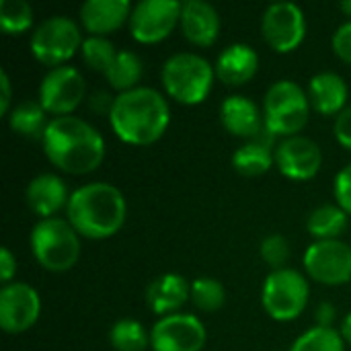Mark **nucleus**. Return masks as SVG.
<instances>
[{
  "label": "nucleus",
  "instance_id": "nucleus-37",
  "mask_svg": "<svg viewBox=\"0 0 351 351\" xmlns=\"http://www.w3.org/2000/svg\"><path fill=\"white\" fill-rule=\"evenodd\" d=\"M0 113L8 117V113L12 111L10 109V103H12V86H10V78L6 74V70H0Z\"/></svg>",
  "mask_w": 351,
  "mask_h": 351
},
{
  "label": "nucleus",
  "instance_id": "nucleus-11",
  "mask_svg": "<svg viewBox=\"0 0 351 351\" xmlns=\"http://www.w3.org/2000/svg\"><path fill=\"white\" fill-rule=\"evenodd\" d=\"M261 31L271 49L290 53L304 41L306 16L294 2H274L263 12Z\"/></svg>",
  "mask_w": 351,
  "mask_h": 351
},
{
  "label": "nucleus",
  "instance_id": "nucleus-14",
  "mask_svg": "<svg viewBox=\"0 0 351 351\" xmlns=\"http://www.w3.org/2000/svg\"><path fill=\"white\" fill-rule=\"evenodd\" d=\"M41 315V300L33 286L10 282L0 290V327L8 335L29 331Z\"/></svg>",
  "mask_w": 351,
  "mask_h": 351
},
{
  "label": "nucleus",
  "instance_id": "nucleus-15",
  "mask_svg": "<svg viewBox=\"0 0 351 351\" xmlns=\"http://www.w3.org/2000/svg\"><path fill=\"white\" fill-rule=\"evenodd\" d=\"M274 156L280 173L292 181H308L317 177L323 165V152L319 144L304 136L284 138L276 146Z\"/></svg>",
  "mask_w": 351,
  "mask_h": 351
},
{
  "label": "nucleus",
  "instance_id": "nucleus-36",
  "mask_svg": "<svg viewBox=\"0 0 351 351\" xmlns=\"http://www.w3.org/2000/svg\"><path fill=\"white\" fill-rule=\"evenodd\" d=\"M16 274V257L10 253V249H2L0 251V278H2V284H10L12 278Z\"/></svg>",
  "mask_w": 351,
  "mask_h": 351
},
{
  "label": "nucleus",
  "instance_id": "nucleus-22",
  "mask_svg": "<svg viewBox=\"0 0 351 351\" xmlns=\"http://www.w3.org/2000/svg\"><path fill=\"white\" fill-rule=\"evenodd\" d=\"M350 88L337 72H319L308 82L311 107L321 115H339L348 103Z\"/></svg>",
  "mask_w": 351,
  "mask_h": 351
},
{
  "label": "nucleus",
  "instance_id": "nucleus-35",
  "mask_svg": "<svg viewBox=\"0 0 351 351\" xmlns=\"http://www.w3.org/2000/svg\"><path fill=\"white\" fill-rule=\"evenodd\" d=\"M333 132H335L337 142H339L343 148L351 150V107L343 109V111L337 115Z\"/></svg>",
  "mask_w": 351,
  "mask_h": 351
},
{
  "label": "nucleus",
  "instance_id": "nucleus-2",
  "mask_svg": "<svg viewBox=\"0 0 351 351\" xmlns=\"http://www.w3.org/2000/svg\"><path fill=\"white\" fill-rule=\"evenodd\" d=\"M171 111L167 99L150 86L119 93L109 111L115 136L132 146H148L160 140L169 128Z\"/></svg>",
  "mask_w": 351,
  "mask_h": 351
},
{
  "label": "nucleus",
  "instance_id": "nucleus-29",
  "mask_svg": "<svg viewBox=\"0 0 351 351\" xmlns=\"http://www.w3.org/2000/svg\"><path fill=\"white\" fill-rule=\"evenodd\" d=\"M189 300L195 308L202 313H216L226 302V290L224 286L214 278H197L191 282V294Z\"/></svg>",
  "mask_w": 351,
  "mask_h": 351
},
{
  "label": "nucleus",
  "instance_id": "nucleus-18",
  "mask_svg": "<svg viewBox=\"0 0 351 351\" xmlns=\"http://www.w3.org/2000/svg\"><path fill=\"white\" fill-rule=\"evenodd\" d=\"M220 121L224 130L247 142L257 138L261 128H265L257 103L245 95H230L220 105Z\"/></svg>",
  "mask_w": 351,
  "mask_h": 351
},
{
  "label": "nucleus",
  "instance_id": "nucleus-39",
  "mask_svg": "<svg viewBox=\"0 0 351 351\" xmlns=\"http://www.w3.org/2000/svg\"><path fill=\"white\" fill-rule=\"evenodd\" d=\"M339 8H341L348 16H351V0H343V2L339 4Z\"/></svg>",
  "mask_w": 351,
  "mask_h": 351
},
{
  "label": "nucleus",
  "instance_id": "nucleus-38",
  "mask_svg": "<svg viewBox=\"0 0 351 351\" xmlns=\"http://www.w3.org/2000/svg\"><path fill=\"white\" fill-rule=\"evenodd\" d=\"M341 337L346 339L348 346H351V313L343 319V323H341Z\"/></svg>",
  "mask_w": 351,
  "mask_h": 351
},
{
  "label": "nucleus",
  "instance_id": "nucleus-19",
  "mask_svg": "<svg viewBox=\"0 0 351 351\" xmlns=\"http://www.w3.org/2000/svg\"><path fill=\"white\" fill-rule=\"evenodd\" d=\"M214 70L220 82L228 86H243L257 74L259 56L247 43H232L220 51Z\"/></svg>",
  "mask_w": 351,
  "mask_h": 351
},
{
  "label": "nucleus",
  "instance_id": "nucleus-25",
  "mask_svg": "<svg viewBox=\"0 0 351 351\" xmlns=\"http://www.w3.org/2000/svg\"><path fill=\"white\" fill-rule=\"evenodd\" d=\"M348 228V212L337 204H325L311 212L306 220V230L317 241H339Z\"/></svg>",
  "mask_w": 351,
  "mask_h": 351
},
{
  "label": "nucleus",
  "instance_id": "nucleus-3",
  "mask_svg": "<svg viewBox=\"0 0 351 351\" xmlns=\"http://www.w3.org/2000/svg\"><path fill=\"white\" fill-rule=\"evenodd\" d=\"M128 216L123 193L111 183H86L72 191L66 206V220L90 241H103L121 230Z\"/></svg>",
  "mask_w": 351,
  "mask_h": 351
},
{
  "label": "nucleus",
  "instance_id": "nucleus-33",
  "mask_svg": "<svg viewBox=\"0 0 351 351\" xmlns=\"http://www.w3.org/2000/svg\"><path fill=\"white\" fill-rule=\"evenodd\" d=\"M333 195L341 210L351 214V165L343 167L333 181Z\"/></svg>",
  "mask_w": 351,
  "mask_h": 351
},
{
  "label": "nucleus",
  "instance_id": "nucleus-34",
  "mask_svg": "<svg viewBox=\"0 0 351 351\" xmlns=\"http://www.w3.org/2000/svg\"><path fill=\"white\" fill-rule=\"evenodd\" d=\"M333 49L343 62L351 64V21L339 25L333 33Z\"/></svg>",
  "mask_w": 351,
  "mask_h": 351
},
{
  "label": "nucleus",
  "instance_id": "nucleus-4",
  "mask_svg": "<svg viewBox=\"0 0 351 351\" xmlns=\"http://www.w3.org/2000/svg\"><path fill=\"white\" fill-rule=\"evenodd\" d=\"M214 66L191 51L173 53L162 64V86L181 105H199L208 99L214 84Z\"/></svg>",
  "mask_w": 351,
  "mask_h": 351
},
{
  "label": "nucleus",
  "instance_id": "nucleus-8",
  "mask_svg": "<svg viewBox=\"0 0 351 351\" xmlns=\"http://www.w3.org/2000/svg\"><path fill=\"white\" fill-rule=\"evenodd\" d=\"M84 39L80 27L68 16H49L39 23L31 35V53L37 62L49 68L64 66L80 47Z\"/></svg>",
  "mask_w": 351,
  "mask_h": 351
},
{
  "label": "nucleus",
  "instance_id": "nucleus-26",
  "mask_svg": "<svg viewBox=\"0 0 351 351\" xmlns=\"http://www.w3.org/2000/svg\"><path fill=\"white\" fill-rule=\"evenodd\" d=\"M142 74H144V64L140 56L132 49H119L111 68L105 72V78L111 88L119 93H128L132 88H138Z\"/></svg>",
  "mask_w": 351,
  "mask_h": 351
},
{
  "label": "nucleus",
  "instance_id": "nucleus-17",
  "mask_svg": "<svg viewBox=\"0 0 351 351\" xmlns=\"http://www.w3.org/2000/svg\"><path fill=\"white\" fill-rule=\"evenodd\" d=\"M181 31L197 47H210L220 33L218 10L206 0H187L181 8Z\"/></svg>",
  "mask_w": 351,
  "mask_h": 351
},
{
  "label": "nucleus",
  "instance_id": "nucleus-16",
  "mask_svg": "<svg viewBox=\"0 0 351 351\" xmlns=\"http://www.w3.org/2000/svg\"><path fill=\"white\" fill-rule=\"evenodd\" d=\"M68 187L62 181V177L53 173H41L35 179L29 181L25 189V199L31 212H35L41 220L56 218V214L68 206L70 202Z\"/></svg>",
  "mask_w": 351,
  "mask_h": 351
},
{
  "label": "nucleus",
  "instance_id": "nucleus-13",
  "mask_svg": "<svg viewBox=\"0 0 351 351\" xmlns=\"http://www.w3.org/2000/svg\"><path fill=\"white\" fill-rule=\"evenodd\" d=\"M206 339L204 323L197 317L183 313L158 319L150 331L152 351H202Z\"/></svg>",
  "mask_w": 351,
  "mask_h": 351
},
{
  "label": "nucleus",
  "instance_id": "nucleus-24",
  "mask_svg": "<svg viewBox=\"0 0 351 351\" xmlns=\"http://www.w3.org/2000/svg\"><path fill=\"white\" fill-rule=\"evenodd\" d=\"M276 165V156L265 142L249 140L239 146L232 154V167L243 177H259L265 175Z\"/></svg>",
  "mask_w": 351,
  "mask_h": 351
},
{
  "label": "nucleus",
  "instance_id": "nucleus-1",
  "mask_svg": "<svg viewBox=\"0 0 351 351\" xmlns=\"http://www.w3.org/2000/svg\"><path fill=\"white\" fill-rule=\"evenodd\" d=\"M41 146L47 160L70 175L93 173L105 158L103 136L88 121L74 115L49 119Z\"/></svg>",
  "mask_w": 351,
  "mask_h": 351
},
{
  "label": "nucleus",
  "instance_id": "nucleus-23",
  "mask_svg": "<svg viewBox=\"0 0 351 351\" xmlns=\"http://www.w3.org/2000/svg\"><path fill=\"white\" fill-rule=\"evenodd\" d=\"M8 125L19 136L43 140V134L49 125L47 111L41 107L39 101H23L8 113Z\"/></svg>",
  "mask_w": 351,
  "mask_h": 351
},
{
  "label": "nucleus",
  "instance_id": "nucleus-10",
  "mask_svg": "<svg viewBox=\"0 0 351 351\" xmlns=\"http://www.w3.org/2000/svg\"><path fill=\"white\" fill-rule=\"evenodd\" d=\"M84 76L74 66L49 68L39 84V103L41 107L56 115L66 117L78 109L84 99Z\"/></svg>",
  "mask_w": 351,
  "mask_h": 351
},
{
  "label": "nucleus",
  "instance_id": "nucleus-12",
  "mask_svg": "<svg viewBox=\"0 0 351 351\" xmlns=\"http://www.w3.org/2000/svg\"><path fill=\"white\" fill-rule=\"evenodd\" d=\"M304 269L311 280L323 286L351 282V247L343 241H315L304 251Z\"/></svg>",
  "mask_w": 351,
  "mask_h": 351
},
{
  "label": "nucleus",
  "instance_id": "nucleus-27",
  "mask_svg": "<svg viewBox=\"0 0 351 351\" xmlns=\"http://www.w3.org/2000/svg\"><path fill=\"white\" fill-rule=\"evenodd\" d=\"M109 343L115 351H144L150 346V335L136 319H121L109 329Z\"/></svg>",
  "mask_w": 351,
  "mask_h": 351
},
{
  "label": "nucleus",
  "instance_id": "nucleus-20",
  "mask_svg": "<svg viewBox=\"0 0 351 351\" xmlns=\"http://www.w3.org/2000/svg\"><path fill=\"white\" fill-rule=\"evenodd\" d=\"M132 4L128 0H86L80 6L82 27L95 35L105 37L130 21Z\"/></svg>",
  "mask_w": 351,
  "mask_h": 351
},
{
  "label": "nucleus",
  "instance_id": "nucleus-32",
  "mask_svg": "<svg viewBox=\"0 0 351 351\" xmlns=\"http://www.w3.org/2000/svg\"><path fill=\"white\" fill-rule=\"evenodd\" d=\"M263 261L276 269H284L288 259H290V243L286 241V237L282 234H269L261 241V249H259Z\"/></svg>",
  "mask_w": 351,
  "mask_h": 351
},
{
  "label": "nucleus",
  "instance_id": "nucleus-9",
  "mask_svg": "<svg viewBox=\"0 0 351 351\" xmlns=\"http://www.w3.org/2000/svg\"><path fill=\"white\" fill-rule=\"evenodd\" d=\"M183 4L177 0H142L132 8L130 33L138 43H158L181 23Z\"/></svg>",
  "mask_w": 351,
  "mask_h": 351
},
{
  "label": "nucleus",
  "instance_id": "nucleus-7",
  "mask_svg": "<svg viewBox=\"0 0 351 351\" xmlns=\"http://www.w3.org/2000/svg\"><path fill=\"white\" fill-rule=\"evenodd\" d=\"M308 296H311L308 280L300 271L284 267L271 271L265 278L261 290V304L274 321L288 323L304 313L308 304Z\"/></svg>",
  "mask_w": 351,
  "mask_h": 351
},
{
  "label": "nucleus",
  "instance_id": "nucleus-5",
  "mask_svg": "<svg viewBox=\"0 0 351 351\" xmlns=\"http://www.w3.org/2000/svg\"><path fill=\"white\" fill-rule=\"evenodd\" d=\"M35 261L53 274L72 269L80 259V234L64 218L39 220L29 237Z\"/></svg>",
  "mask_w": 351,
  "mask_h": 351
},
{
  "label": "nucleus",
  "instance_id": "nucleus-21",
  "mask_svg": "<svg viewBox=\"0 0 351 351\" xmlns=\"http://www.w3.org/2000/svg\"><path fill=\"white\" fill-rule=\"evenodd\" d=\"M189 294H191V284H187L183 276L162 274L148 284L146 304L154 315L162 319L175 315L189 300Z\"/></svg>",
  "mask_w": 351,
  "mask_h": 351
},
{
  "label": "nucleus",
  "instance_id": "nucleus-6",
  "mask_svg": "<svg viewBox=\"0 0 351 351\" xmlns=\"http://www.w3.org/2000/svg\"><path fill=\"white\" fill-rule=\"evenodd\" d=\"M311 117L308 93L292 80L274 82L263 101V123L271 136L292 138L304 130Z\"/></svg>",
  "mask_w": 351,
  "mask_h": 351
},
{
  "label": "nucleus",
  "instance_id": "nucleus-30",
  "mask_svg": "<svg viewBox=\"0 0 351 351\" xmlns=\"http://www.w3.org/2000/svg\"><path fill=\"white\" fill-rule=\"evenodd\" d=\"M33 25V8L27 0H0V27L6 35H21Z\"/></svg>",
  "mask_w": 351,
  "mask_h": 351
},
{
  "label": "nucleus",
  "instance_id": "nucleus-28",
  "mask_svg": "<svg viewBox=\"0 0 351 351\" xmlns=\"http://www.w3.org/2000/svg\"><path fill=\"white\" fill-rule=\"evenodd\" d=\"M290 351H346V339L341 337V331L319 325L302 333Z\"/></svg>",
  "mask_w": 351,
  "mask_h": 351
},
{
  "label": "nucleus",
  "instance_id": "nucleus-31",
  "mask_svg": "<svg viewBox=\"0 0 351 351\" xmlns=\"http://www.w3.org/2000/svg\"><path fill=\"white\" fill-rule=\"evenodd\" d=\"M82 60L84 64L90 68V70H97V72H107L117 56V47L107 39V37H86L84 43H82Z\"/></svg>",
  "mask_w": 351,
  "mask_h": 351
}]
</instances>
